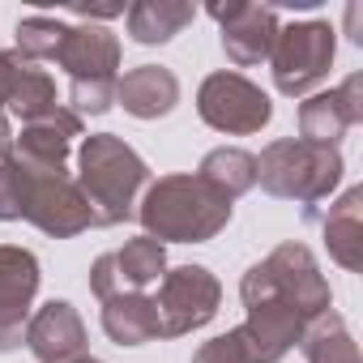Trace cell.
<instances>
[{
  "mask_svg": "<svg viewBox=\"0 0 363 363\" xmlns=\"http://www.w3.org/2000/svg\"><path fill=\"white\" fill-rule=\"evenodd\" d=\"M77 189L90 206L94 227H120L137 214V201L150 184L145 158L116 133H90L77 145Z\"/></svg>",
  "mask_w": 363,
  "mask_h": 363,
  "instance_id": "obj_1",
  "label": "cell"
},
{
  "mask_svg": "<svg viewBox=\"0 0 363 363\" xmlns=\"http://www.w3.org/2000/svg\"><path fill=\"white\" fill-rule=\"evenodd\" d=\"M137 218L150 240L167 244H206L231 223V201L218 197L201 175H162L145 184Z\"/></svg>",
  "mask_w": 363,
  "mask_h": 363,
  "instance_id": "obj_2",
  "label": "cell"
},
{
  "mask_svg": "<svg viewBox=\"0 0 363 363\" xmlns=\"http://www.w3.org/2000/svg\"><path fill=\"white\" fill-rule=\"evenodd\" d=\"M342 150L337 145H316L303 137H282L269 141L257 158V184L278 197V201H295L303 206V218L329 201V193L342 184Z\"/></svg>",
  "mask_w": 363,
  "mask_h": 363,
  "instance_id": "obj_3",
  "label": "cell"
},
{
  "mask_svg": "<svg viewBox=\"0 0 363 363\" xmlns=\"http://www.w3.org/2000/svg\"><path fill=\"white\" fill-rule=\"evenodd\" d=\"M69 73V99L77 116H103L116 103V82H120V39L107 26H69L56 60Z\"/></svg>",
  "mask_w": 363,
  "mask_h": 363,
  "instance_id": "obj_4",
  "label": "cell"
},
{
  "mask_svg": "<svg viewBox=\"0 0 363 363\" xmlns=\"http://www.w3.org/2000/svg\"><path fill=\"white\" fill-rule=\"evenodd\" d=\"M240 299H244V308L248 303H261V299H286L308 320H316V316H325L333 308V291H329V282H325L312 248L308 244H295V240L291 244H278L265 261H257L244 274Z\"/></svg>",
  "mask_w": 363,
  "mask_h": 363,
  "instance_id": "obj_5",
  "label": "cell"
},
{
  "mask_svg": "<svg viewBox=\"0 0 363 363\" xmlns=\"http://www.w3.org/2000/svg\"><path fill=\"white\" fill-rule=\"evenodd\" d=\"M337 52V30L329 22H295L278 30V43L269 52V69H274V86L286 99H303L312 94L333 65Z\"/></svg>",
  "mask_w": 363,
  "mask_h": 363,
  "instance_id": "obj_6",
  "label": "cell"
},
{
  "mask_svg": "<svg viewBox=\"0 0 363 363\" xmlns=\"http://www.w3.org/2000/svg\"><path fill=\"white\" fill-rule=\"evenodd\" d=\"M154 299V316H158V337H184L206 329L218 316L223 303V282L206 269V265H175L162 274Z\"/></svg>",
  "mask_w": 363,
  "mask_h": 363,
  "instance_id": "obj_7",
  "label": "cell"
},
{
  "mask_svg": "<svg viewBox=\"0 0 363 363\" xmlns=\"http://www.w3.org/2000/svg\"><path fill=\"white\" fill-rule=\"evenodd\" d=\"M197 116L227 137H252L274 120L269 94L244 73H210L197 90Z\"/></svg>",
  "mask_w": 363,
  "mask_h": 363,
  "instance_id": "obj_8",
  "label": "cell"
},
{
  "mask_svg": "<svg viewBox=\"0 0 363 363\" xmlns=\"http://www.w3.org/2000/svg\"><path fill=\"white\" fill-rule=\"evenodd\" d=\"M26 175V201H22V218L35 223L43 235L52 240H73L82 231H90V206L77 189V179L69 171H48V175Z\"/></svg>",
  "mask_w": 363,
  "mask_h": 363,
  "instance_id": "obj_9",
  "label": "cell"
},
{
  "mask_svg": "<svg viewBox=\"0 0 363 363\" xmlns=\"http://www.w3.org/2000/svg\"><path fill=\"white\" fill-rule=\"evenodd\" d=\"M162 274H167V248L150 235H137L90 265V291L99 295V303L111 295H150V286H158Z\"/></svg>",
  "mask_w": 363,
  "mask_h": 363,
  "instance_id": "obj_10",
  "label": "cell"
},
{
  "mask_svg": "<svg viewBox=\"0 0 363 363\" xmlns=\"http://www.w3.org/2000/svg\"><path fill=\"white\" fill-rule=\"evenodd\" d=\"M39 257L18 244H0V354H9L26 337V320L39 295Z\"/></svg>",
  "mask_w": 363,
  "mask_h": 363,
  "instance_id": "obj_11",
  "label": "cell"
},
{
  "mask_svg": "<svg viewBox=\"0 0 363 363\" xmlns=\"http://www.w3.org/2000/svg\"><path fill=\"white\" fill-rule=\"evenodd\" d=\"M210 18L218 22L223 35V52L231 65L252 69L261 60H269L274 43H278V9L269 5H248V0H231V5H210Z\"/></svg>",
  "mask_w": 363,
  "mask_h": 363,
  "instance_id": "obj_12",
  "label": "cell"
},
{
  "mask_svg": "<svg viewBox=\"0 0 363 363\" xmlns=\"http://www.w3.org/2000/svg\"><path fill=\"white\" fill-rule=\"evenodd\" d=\"M82 137V116L73 107H56L30 124H22V133L13 137L9 154L22 171L30 175H48V171H69V154L73 141Z\"/></svg>",
  "mask_w": 363,
  "mask_h": 363,
  "instance_id": "obj_13",
  "label": "cell"
},
{
  "mask_svg": "<svg viewBox=\"0 0 363 363\" xmlns=\"http://www.w3.org/2000/svg\"><path fill=\"white\" fill-rule=\"evenodd\" d=\"M363 124V77L350 73L337 90L308 94L299 103V137L316 145H337L346 128Z\"/></svg>",
  "mask_w": 363,
  "mask_h": 363,
  "instance_id": "obj_14",
  "label": "cell"
},
{
  "mask_svg": "<svg viewBox=\"0 0 363 363\" xmlns=\"http://www.w3.org/2000/svg\"><path fill=\"white\" fill-rule=\"evenodd\" d=\"M22 346H30L39 363H77L86 359V325L69 299H52L39 312H30Z\"/></svg>",
  "mask_w": 363,
  "mask_h": 363,
  "instance_id": "obj_15",
  "label": "cell"
},
{
  "mask_svg": "<svg viewBox=\"0 0 363 363\" xmlns=\"http://www.w3.org/2000/svg\"><path fill=\"white\" fill-rule=\"evenodd\" d=\"M240 329L252 350V363H278L282 354H291L299 346L308 316L286 299H261V303H248V320Z\"/></svg>",
  "mask_w": 363,
  "mask_h": 363,
  "instance_id": "obj_16",
  "label": "cell"
},
{
  "mask_svg": "<svg viewBox=\"0 0 363 363\" xmlns=\"http://www.w3.org/2000/svg\"><path fill=\"white\" fill-rule=\"evenodd\" d=\"M116 103L133 120H158L171 116L179 103V77L162 65H137L116 82Z\"/></svg>",
  "mask_w": 363,
  "mask_h": 363,
  "instance_id": "obj_17",
  "label": "cell"
},
{
  "mask_svg": "<svg viewBox=\"0 0 363 363\" xmlns=\"http://www.w3.org/2000/svg\"><path fill=\"white\" fill-rule=\"evenodd\" d=\"M312 223H320V235H325L329 257L342 269L359 274L363 269V189H346L329 206V214H316Z\"/></svg>",
  "mask_w": 363,
  "mask_h": 363,
  "instance_id": "obj_18",
  "label": "cell"
},
{
  "mask_svg": "<svg viewBox=\"0 0 363 363\" xmlns=\"http://www.w3.org/2000/svg\"><path fill=\"white\" fill-rule=\"evenodd\" d=\"M103 333L116 346H145L158 342V316L150 295H111L103 299Z\"/></svg>",
  "mask_w": 363,
  "mask_h": 363,
  "instance_id": "obj_19",
  "label": "cell"
},
{
  "mask_svg": "<svg viewBox=\"0 0 363 363\" xmlns=\"http://www.w3.org/2000/svg\"><path fill=\"white\" fill-rule=\"evenodd\" d=\"M197 175L206 179L218 197H227V201L235 206L244 193L257 189V154H248V150H240V145H218V150H210V154L201 158Z\"/></svg>",
  "mask_w": 363,
  "mask_h": 363,
  "instance_id": "obj_20",
  "label": "cell"
},
{
  "mask_svg": "<svg viewBox=\"0 0 363 363\" xmlns=\"http://www.w3.org/2000/svg\"><path fill=\"white\" fill-rule=\"evenodd\" d=\"M124 18H128L133 43L158 48V43H171L179 30H184V26L197 18V9L184 5V0H141V5H133Z\"/></svg>",
  "mask_w": 363,
  "mask_h": 363,
  "instance_id": "obj_21",
  "label": "cell"
},
{
  "mask_svg": "<svg viewBox=\"0 0 363 363\" xmlns=\"http://www.w3.org/2000/svg\"><path fill=\"white\" fill-rule=\"evenodd\" d=\"M13 56H18V52H13ZM56 107H60V103H56V77H52L48 69H39V65H30V60L18 56L13 82H9V107H5V111H13L22 124H30V120L48 116V111H56Z\"/></svg>",
  "mask_w": 363,
  "mask_h": 363,
  "instance_id": "obj_22",
  "label": "cell"
},
{
  "mask_svg": "<svg viewBox=\"0 0 363 363\" xmlns=\"http://www.w3.org/2000/svg\"><path fill=\"white\" fill-rule=\"evenodd\" d=\"M299 350L308 363H359V346L346 329V320L329 308L325 316L308 320L303 337H299Z\"/></svg>",
  "mask_w": 363,
  "mask_h": 363,
  "instance_id": "obj_23",
  "label": "cell"
},
{
  "mask_svg": "<svg viewBox=\"0 0 363 363\" xmlns=\"http://www.w3.org/2000/svg\"><path fill=\"white\" fill-rule=\"evenodd\" d=\"M65 30H69V22H60V18H43V13L22 18L18 22V56L30 60V65L56 60V52L65 43Z\"/></svg>",
  "mask_w": 363,
  "mask_h": 363,
  "instance_id": "obj_24",
  "label": "cell"
},
{
  "mask_svg": "<svg viewBox=\"0 0 363 363\" xmlns=\"http://www.w3.org/2000/svg\"><path fill=\"white\" fill-rule=\"evenodd\" d=\"M193 363H252V350H248V342H244V329L235 325V329H227V333L201 342L197 354H193Z\"/></svg>",
  "mask_w": 363,
  "mask_h": 363,
  "instance_id": "obj_25",
  "label": "cell"
},
{
  "mask_svg": "<svg viewBox=\"0 0 363 363\" xmlns=\"http://www.w3.org/2000/svg\"><path fill=\"white\" fill-rule=\"evenodd\" d=\"M22 201H26V175L13 162V154H5L0 158V223H18Z\"/></svg>",
  "mask_w": 363,
  "mask_h": 363,
  "instance_id": "obj_26",
  "label": "cell"
},
{
  "mask_svg": "<svg viewBox=\"0 0 363 363\" xmlns=\"http://www.w3.org/2000/svg\"><path fill=\"white\" fill-rule=\"evenodd\" d=\"M13 65H18V56H13V52H0V116H5V107H9V82H13Z\"/></svg>",
  "mask_w": 363,
  "mask_h": 363,
  "instance_id": "obj_27",
  "label": "cell"
},
{
  "mask_svg": "<svg viewBox=\"0 0 363 363\" xmlns=\"http://www.w3.org/2000/svg\"><path fill=\"white\" fill-rule=\"evenodd\" d=\"M9 145H13V128H9V120L0 116V158L9 154Z\"/></svg>",
  "mask_w": 363,
  "mask_h": 363,
  "instance_id": "obj_28",
  "label": "cell"
},
{
  "mask_svg": "<svg viewBox=\"0 0 363 363\" xmlns=\"http://www.w3.org/2000/svg\"><path fill=\"white\" fill-rule=\"evenodd\" d=\"M77 363H103V359H90V354H86V359H77Z\"/></svg>",
  "mask_w": 363,
  "mask_h": 363,
  "instance_id": "obj_29",
  "label": "cell"
}]
</instances>
